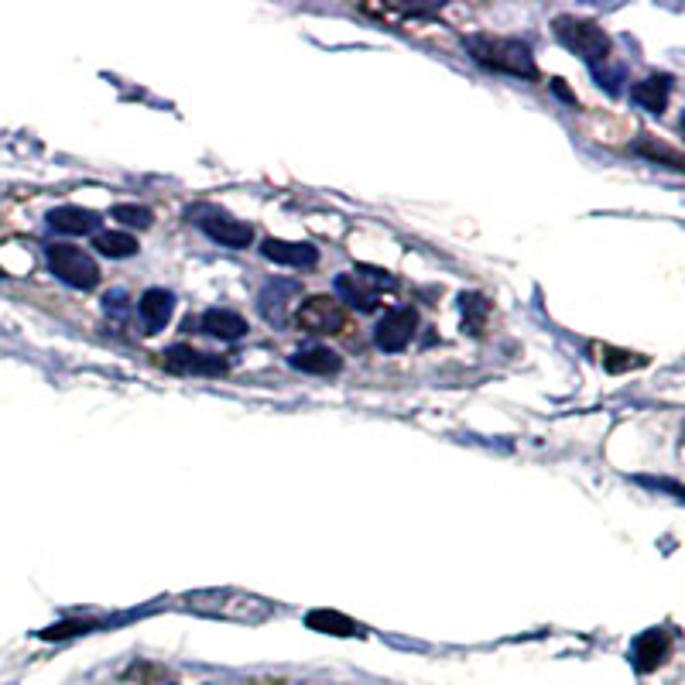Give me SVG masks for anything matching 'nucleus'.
Returning <instances> with one entry per match:
<instances>
[{
    "label": "nucleus",
    "mask_w": 685,
    "mask_h": 685,
    "mask_svg": "<svg viewBox=\"0 0 685 685\" xmlns=\"http://www.w3.org/2000/svg\"><path fill=\"white\" fill-rule=\"evenodd\" d=\"M189 220H196V226L210 240L231 247V250H244V247L253 244V226L244 223V220H237V216H231V213L216 210V206H196L189 213Z\"/></svg>",
    "instance_id": "obj_5"
},
{
    "label": "nucleus",
    "mask_w": 685,
    "mask_h": 685,
    "mask_svg": "<svg viewBox=\"0 0 685 685\" xmlns=\"http://www.w3.org/2000/svg\"><path fill=\"white\" fill-rule=\"evenodd\" d=\"M669 93H672L669 75H651V80H641L638 86H630V99L648 114H662L669 107Z\"/></svg>",
    "instance_id": "obj_16"
},
{
    "label": "nucleus",
    "mask_w": 685,
    "mask_h": 685,
    "mask_svg": "<svg viewBox=\"0 0 685 685\" xmlns=\"http://www.w3.org/2000/svg\"><path fill=\"white\" fill-rule=\"evenodd\" d=\"M336 292L343 302H350V306L361 312H374L380 306V277L374 274H340Z\"/></svg>",
    "instance_id": "obj_10"
},
{
    "label": "nucleus",
    "mask_w": 685,
    "mask_h": 685,
    "mask_svg": "<svg viewBox=\"0 0 685 685\" xmlns=\"http://www.w3.org/2000/svg\"><path fill=\"white\" fill-rule=\"evenodd\" d=\"M189 611L210 614V617H234V621H264L271 617L274 606L268 600L247 597L237 590H206V593H192L186 597Z\"/></svg>",
    "instance_id": "obj_2"
},
{
    "label": "nucleus",
    "mask_w": 685,
    "mask_h": 685,
    "mask_svg": "<svg viewBox=\"0 0 685 685\" xmlns=\"http://www.w3.org/2000/svg\"><path fill=\"white\" fill-rule=\"evenodd\" d=\"M669 651H672V634L665 627H651V630L641 634L638 641H634L630 662L638 672H654L669 658Z\"/></svg>",
    "instance_id": "obj_9"
},
{
    "label": "nucleus",
    "mask_w": 685,
    "mask_h": 685,
    "mask_svg": "<svg viewBox=\"0 0 685 685\" xmlns=\"http://www.w3.org/2000/svg\"><path fill=\"white\" fill-rule=\"evenodd\" d=\"M93 247L104 253V258H114V261H123V258H134L138 253V240L123 231H110V234H96Z\"/></svg>",
    "instance_id": "obj_18"
},
{
    "label": "nucleus",
    "mask_w": 685,
    "mask_h": 685,
    "mask_svg": "<svg viewBox=\"0 0 685 685\" xmlns=\"http://www.w3.org/2000/svg\"><path fill=\"white\" fill-rule=\"evenodd\" d=\"M138 312H141V322L147 333H158V329L168 326V319L175 312V295L165 288H147L138 302Z\"/></svg>",
    "instance_id": "obj_12"
},
{
    "label": "nucleus",
    "mask_w": 685,
    "mask_h": 685,
    "mask_svg": "<svg viewBox=\"0 0 685 685\" xmlns=\"http://www.w3.org/2000/svg\"><path fill=\"white\" fill-rule=\"evenodd\" d=\"M470 56L487 66L494 72H507V75H521V80H535L539 69H535V56H531V48L518 38H494V35H476L466 42Z\"/></svg>",
    "instance_id": "obj_1"
},
{
    "label": "nucleus",
    "mask_w": 685,
    "mask_h": 685,
    "mask_svg": "<svg viewBox=\"0 0 685 685\" xmlns=\"http://www.w3.org/2000/svg\"><path fill=\"white\" fill-rule=\"evenodd\" d=\"M202 333H210L213 340H223V343H237L247 336V322L244 316L231 312V309H210L202 312Z\"/></svg>",
    "instance_id": "obj_15"
},
{
    "label": "nucleus",
    "mask_w": 685,
    "mask_h": 685,
    "mask_svg": "<svg viewBox=\"0 0 685 685\" xmlns=\"http://www.w3.org/2000/svg\"><path fill=\"white\" fill-rule=\"evenodd\" d=\"M144 685H179V682L168 678V675H162V672H151V675L144 678Z\"/></svg>",
    "instance_id": "obj_22"
},
{
    "label": "nucleus",
    "mask_w": 685,
    "mask_h": 685,
    "mask_svg": "<svg viewBox=\"0 0 685 685\" xmlns=\"http://www.w3.org/2000/svg\"><path fill=\"white\" fill-rule=\"evenodd\" d=\"M45 253H48V268H52V274L59 277V282H66L69 288L90 292V288L99 285V268L83 247L52 244Z\"/></svg>",
    "instance_id": "obj_4"
},
{
    "label": "nucleus",
    "mask_w": 685,
    "mask_h": 685,
    "mask_svg": "<svg viewBox=\"0 0 685 685\" xmlns=\"http://www.w3.org/2000/svg\"><path fill=\"white\" fill-rule=\"evenodd\" d=\"M261 253L274 264H285V268H312L319 261V250L312 244H298V240H264L261 244Z\"/></svg>",
    "instance_id": "obj_11"
},
{
    "label": "nucleus",
    "mask_w": 685,
    "mask_h": 685,
    "mask_svg": "<svg viewBox=\"0 0 685 685\" xmlns=\"http://www.w3.org/2000/svg\"><path fill=\"white\" fill-rule=\"evenodd\" d=\"M295 322L302 333H312V336H333L346 326V309L343 302L329 298V295H312L298 306L295 312Z\"/></svg>",
    "instance_id": "obj_6"
},
{
    "label": "nucleus",
    "mask_w": 685,
    "mask_h": 685,
    "mask_svg": "<svg viewBox=\"0 0 685 685\" xmlns=\"http://www.w3.org/2000/svg\"><path fill=\"white\" fill-rule=\"evenodd\" d=\"M114 220H120L123 226H138V231H147L151 220H155V213H151L147 206H134V202H120V206L110 210Z\"/></svg>",
    "instance_id": "obj_20"
},
{
    "label": "nucleus",
    "mask_w": 685,
    "mask_h": 685,
    "mask_svg": "<svg viewBox=\"0 0 685 685\" xmlns=\"http://www.w3.org/2000/svg\"><path fill=\"white\" fill-rule=\"evenodd\" d=\"M415 329H418V312L412 306H398V309L385 312V319L377 322L374 343H377V350H385V353H401L404 346L412 343Z\"/></svg>",
    "instance_id": "obj_7"
},
{
    "label": "nucleus",
    "mask_w": 685,
    "mask_h": 685,
    "mask_svg": "<svg viewBox=\"0 0 685 685\" xmlns=\"http://www.w3.org/2000/svg\"><path fill=\"white\" fill-rule=\"evenodd\" d=\"M555 38H559L569 52H576L582 62H590L593 69L611 59V38H606V32L593 21H582L572 14L555 17Z\"/></svg>",
    "instance_id": "obj_3"
},
{
    "label": "nucleus",
    "mask_w": 685,
    "mask_h": 685,
    "mask_svg": "<svg viewBox=\"0 0 685 685\" xmlns=\"http://www.w3.org/2000/svg\"><path fill=\"white\" fill-rule=\"evenodd\" d=\"M250 685H277V682H250Z\"/></svg>",
    "instance_id": "obj_23"
},
{
    "label": "nucleus",
    "mask_w": 685,
    "mask_h": 685,
    "mask_svg": "<svg viewBox=\"0 0 685 685\" xmlns=\"http://www.w3.org/2000/svg\"><path fill=\"white\" fill-rule=\"evenodd\" d=\"M306 624L319 634H336V638H361L364 627L361 624H353L350 617L336 614V611H312L306 617Z\"/></svg>",
    "instance_id": "obj_17"
},
{
    "label": "nucleus",
    "mask_w": 685,
    "mask_h": 685,
    "mask_svg": "<svg viewBox=\"0 0 685 685\" xmlns=\"http://www.w3.org/2000/svg\"><path fill=\"white\" fill-rule=\"evenodd\" d=\"M45 220H48V226H52V231L69 234V237L93 234L96 226H99V216L93 210H83V206H56Z\"/></svg>",
    "instance_id": "obj_14"
},
{
    "label": "nucleus",
    "mask_w": 685,
    "mask_h": 685,
    "mask_svg": "<svg viewBox=\"0 0 685 685\" xmlns=\"http://www.w3.org/2000/svg\"><path fill=\"white\" fill-rule=\"evenodd\" d=\"M162 364L175 374H199V377H216L226 374V361L213 357V353H202L192 346H172L162 353Z\"/></svg>",
    "instance_id": "obj_8"
},
{
    "label": "nucleus",
    "mask_w": 685,
    "mask_h": 685,
    "mask_svg": "<svg viewBox=\"0 0 685 685\" xmlns=\"http://www.w3.org/2000/svg\"><path fill=\"white\" fill-rule=\"evenodd\" d=\"M491 316V302L484 295H463V322L473 336L484 333V322Z\"/></svg>",
    "instance_id": "obj_19"
},
{
    "label": "nucleus",
    "mask_w": 685,
    "mask_h": 685,
    "mask_svg": "<svg viewBox=\"0 0 685 685\" xmlns=\"http://www.w3.org/2000/svg\"><path fill=\"white\" fill-rule=\"evenodd\" d=\"M288 364L302 374H316V377H329V374H340L343 370V357L333 353L329 346H309V350H298L288 357Z\"/></svg>",
    "instance_id": "obj_13"
},
{
    "label": "nucleus",
    "mask_w": 685,
    "mask_h": 685,
    "mask_svg": "<svg viewBox=\"0 0 685 685\" xmlns=\"http://www.w3.org/2000/svg\"><path fill=\"white\" fill-rule=\"evenodd\" d=\"M648 357H641V353H627V350H611V346H603V367L606 370H630V367H645Z\"/></svg>",
    "instance_id": "obj_21"
}]
</instances>
